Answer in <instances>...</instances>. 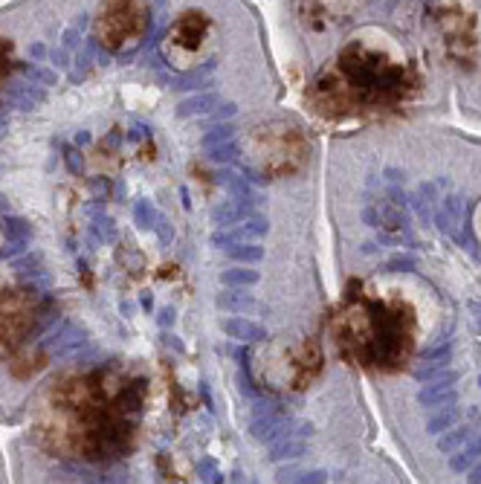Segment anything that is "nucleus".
<instances>
[{
    "mask_svg": "<svg viewBox=\"0 0 481 484\" xmlns=\"http://www.w3.org/2000/svg\"><path fill=\"white\" fill-rule=\"evenodd\" d=\"M253 200H241V198H229L226 203H221L215 212H212V218H215L218 226H232V223H241L244 218L253 215Z\"/></svg>",
    "mask_w": 481,
    "mask_h": 484,
    "instance_id": "11",
    "label": "nucleus"
},
{
    "mask_svg": "<svg viewBox=\"0 0 481 484\" xmlns=\"http://www.w3.org/2000/svg\"><path fill=\"white\" fill-rule=\"evenodd\" d=\"M142 415V380L96 369L61 377L44 395L38 432L64 458L110 461L128 453Z\"/></svg>",
    "mask_w": 481,
    "mask_h": 484,
    "instance_id": "1",
    "label": "nucleus"
},
{
    "mask_svg": "<svg viewBox=\"0 0 481 484\" xmlns=\"http://www.w3.org/2000/svg\"><path fill=\"white\" fill-rule=\"evenodd\" d=\"M438 27L441 35L447 41V52L470 61V55L475 52V21L473 15L461 12V9H441L438 12Z\"/></svg>",
    "mask_w": 481,
    "mask_h": 484,
    "instance_id": "6",
    "label": "nucleus"
},
{
    "mask_svg": "<svg viewBox=\"0 0 481 484\" xmlns=\"http://www.w3.org/2000/svg\"><path fill=\"white\" fill-rule=\"evenodd\" d=\"M235 105H221L218 110H215V116H212V119H215V122H221V119H229V116H235Z\"/></svg>",
    "mask_w": 481,
    "mask_h": 484,
    "instance_id": "27",
    "label": "nucleus"
},
{
    "mask_svg": "<svg viewBox=\"0 0 481 484\" xmlns=\"http://www.w3.org/2000/svg\"><path fill=\"white\" fill-rule=\"evenodd\" d=\"M232 137H235V128H232V125H218L215 131L206 133L203 145H206V148H215V145H221V142H229Z\"/></svg>",
    "mask_w": 481,
    "mask_h": 484,
    "instance_id": "21",
    "label": "nucleus"
},
{
    "mask_svg": "<svg viewBox=\"0 0 481 484\" xmlns=\"http://www.w3.org/2000/svg\"><path fill=\"white\" fill-rule=\"evenodd\" d=\"M206 481H223V476H221V470L215 467V464H212V461H200L198 464V467H195Z\"/></svg>",
    "mask_w": 481,
    "mask_h": 484,
    "instance_id": "25",
    "label": "nucleus"
},
{
    "mask_svg": "<svg viewBox=\"0 0 481 484\" xmlns=\"http://www.w3.org/2000/svg\"><path fill=\"white\" fill-rule=\"evenodd\" d=\"M481 458V435H475V438H467L461 447L455 450V455L450 458V470L452 473H464V470H470L473 464Z\"/></svg>",
    "mask_w": 481,
    "mask_h": 484,
    "instance_id": "13",
    "label": "nucleus"
},
{
    "mask_svg": "<svg viewBox=\"0 0 481 484\" xmlns=\"http://www.w3.org/2000/svg\"><path fill=\"white\" fill-rule=\"evenodd\" d=\"M470 481H481V461L475 464V467H470Z\"/></svg>",
    "mask_w": 481,
    "mask_h": 484,
    "instance_id": "28",
    "label": "nucleus"
},
{
    "mask_svg": "<svg viewBox=\"0 0 481 484\" xmlns=\"http://www.w3.org/2000/svg\"><path fill=\"white\" fill-rule=\"evenodd\" d=\"M470 311L478 314V322H481V302H470Z\"/></svg>",
    "mask_w": 481,
    "mask_h": 484,
    "instance_id": "29",
    "label": "nucleus"
},
{
    "mask_svg": "<svg viewBox=\"0 0 481 484\" xmlns=\"http://www.w3.org/2000/svg\"><path fill=\"white\" fill-rule=\"evenodd\" d=\"M12 73V47L0 38V85L6 82V75Z\"/></svg>",
    "mask_w": 481,
    "mask_h": 484,
    "instance_id": "24",
    "label": "nucleus"
},
{
    "mask_svg": "<svg viewBox=\"0 0 481 484\" xmlns=\"http://www.w3.org/2000/svg\"><path fill=\"white\" fill-rule=\"evenodd\" d=\"M212 154H209V160L212 163H221V166H229L235 157H238V145H232V142H221V145H215V148H209Z\"/></svg>",
    "mask_w": 481,
    "mask_h": 484,
    "instance_id": "20",
    "label": "nucleus"
},
{
    "mask_svg": "<svg viewBox=\"0 0 481 484\" xmlns=\"http://www.w3.org/2000/svg\"><path fill=\"white\" fill-rule=\"evenodd\" d=\"M293 481H304V484H322V481H328V476H325L322 470H311V473H299V478H293Z\"/></svg>",
    "mask_w": 481,
    "mask_h": 484,
    "instance_id": "26",
    "label": "nucleus"
},
{
    "mask_svg": "<svg viewBox=\"0 0 481 484\" xmlns=\"http://www.w3.org/2000/svg\"><path fill=\"white\" fill-rule=\"evenodd\" d=\"M412 85L415 75L403 61H394L386 52L354 41L339 52L336 61L319 73L313 93L328 110H336L342 105L380 108L403 99Z\"/></svg>",
    "mask_w": 481,
    "mask_h": 484,
    "instance_id": "2",
    "label": "nucleus"
},
{
    "mask_svg": "<svg viewBox=\"0 0 481 484\" xmlns=\"http://www.w3.org/2000/svg\"><path fill=\"white\" fill-rule=\"evenodd\" d=\"M458 380L455 372H438L432 380H427V386L417 392V403L420 406H427V409H444V406H452L455 403V389H452V383Z\"/></svg>",
    "mask_w": 481,
    "mask_h": 484,
    "instance_id": "7",
    "label": "nucleus"
},
{
    "mask_svg": "<svg viewBox=\"0 0 481 484\" xmlns=\"http://www.w3.org/2000/svg\"><path fill=\"white\" fill-rule=\"evenodd\" d=\"M464 212H467V206H464V200H461L458 195H447L444 200H441V206L435 209V223H438V229L444 232V235H450L452 241H458L461 238V229H464Z\"/></svg>",
    "mask_w": 481,
    "mask_h": 484,
    "instance_id": "9",
    "label": "nucleus"
},
{
    "mask_svg": "<svg viewBox=\"0 0 481 484\" xmlns=\"http://www.w3.org/2000/svg\"><path fill=\"white\" fill-rule=\"evenodd\" d=\"M38 305L35 290L24 284L0 281V357L15 351L24 337L35 328Z\"/></svg>",
    "mask_w": 481,
    "mask_h": 484,
    "instance_id": "5",
    "label": "nucleus"
},
{
    "mask_svg": "<svg viewBox=\"0 0 481 484\" xmlns=\"http://www.w3.org/2000/svg\"><path fill=\"white\" fill-rule=\"evenodd\" d=\"M212 105H218V102H215V96H198V99L183 102L180 113H183V116H188V113H203V110H209Z\"/></svg>",
    "mask_w": 481,
    "mask_h": 484,
    "instance_id": "23",
    "label": "nucleus"
},
{
    "mask_svg": "<svg viewBox=\"0 0 481 484\" xmlns=\"http://www.w3.org/2000/svg\"><path fill=\"white\" fill-rule=\"evenodd\" d=\"M417 267V261L412 258V256H392L386 264H383V270H386V273H409V270H415Z\"/></svg>",
    "mask_w": 481,
    "mask_h": 484,
    "instance_id": "22",
    "label": "nucleus"
},
{
    "mask_svg": "<svg viewBox=\"0 0 481 484\" xmlns=\"http://www.w3.org/2000/svg\"><path fill=\"white\" fill-rule=\"evenodd\" d=\"M455 423H458V409H452V406H444V409H441V415H435V418L427 420V432H429V435L447 432V430L455 427Z\"/></svg>",
    "mask_w": 481,
    "mask_h": 484,
    "instance_id": "17",
    "label": "nucleus"
},
{
    "mask_svg": "<svg viewBox=\"0 0 481 484\" xmlns=\"http://www.w3.org/2000/svg\"><path fill=\"white\" fill-rule=\"evenodd\" d=\"M212 41V21L203 12H183L163 35V55L168 64L191 70L200 64Z\"/></svg>",
    "mask_w": 481,
    "mask_h": 484,
    "instance_id": "4",
    "label": "nucleus"
},
{
    "mask_svg": "<svg viewBox=\"0 0 481 484\" xmlns=\"http://www.w3.org/2000/svg\"><path fill=\"white\" fill-rule=\"evenodd\" d=\"M307 435H311V423H299L293 420L290 430H287L281 438H276L270 443V461H287V458H299L304 455V447H307Z\"/></svg>",
    "mask_w": 481,
    "mask_h": 484,
    "instance_id": "8",
    "label": "nucleus"
},
{
    "mask_svg": "<svg viewBox=\"0 0 481 484\" xmlns=\"http://www.w3.org/2000/svg\"><path fill=\"white\" fill-rule=\"evenodd\" d=\"M467 438H473V427H452V430H447L444 438L438 441V450L441 453H455Z\"/></svg>",
    "mask_w": 481,
    "mask_h": 484,
    "instance_id": "18",
    "label": "nucleus"
},
{
    "mask_svg": "<svg viewBox=\"0 0 481 484\" xmlns=\"http://www.w3.org/2000/svg\"><path fill=\"white\" fill-rule=\"evenodd\" d=\"M226 256L232 261H241V264H258L264 258V247H256V244H232L226 247Z\"/></svg>",
    "mask_w": 481,
    "mask_h": 484,
    "instance_id": "16",
    "label": "nucleus"
},
{
    "mask_svg": "<svg viewBox=\"0 0 481 484\" xmlns=\"http://www.w3.org/2000/svg\"><path fill=\"white\" fill-rule=\"evenodd\" d=\"M438 186H441V183H420V186H417L412 203H415V209H417L420 221H429V218L435 215V191H438Z\"/></svg>",
    "mask_w": 481,
    "mask_h": 484,
    "instance_id": "15",
    "label": "nucleus"
},
{
    "mask_svg": "<svg viewBox=\"0 0 481 484\" xmlns=\"http://www.w3.org/2000/svg\"><path fill=\"white\" fill-rule=\"evenodd\" d=\"M270 232V223H267V218H258V215H249L244 218L235 229H229V232H218L215 238V247H232V244H241V241H253V238H261Z\"/></svg>",
    "mask_w": 481,
    "mask_h": 484,
    "instance_id": "10",
    "label": "nucleus"
},
{
    "mask_svg": "<svg viewBox=\"0 0 481 484\" xmlns=\"http://www.w3.org/2000/svg\"><path fill=\"white\" fill-rule=\"evenodd\" d=\"M223 334L226 337H232V339H241V342H261V339H267V331L261 325H256V322H249V319H226L223 325Z\"/></svg>",
    "mask_w": 481,
    "mask_h": 484,
    "instance_id": "12",
    "label": "nucleus"
},
{
    "mask_svg": "<svg viewBox=\"0 0 481 484\" xmlns=\"http://www.w3.org/2000/svg\"><path fill=\"white\" fill-rule=\"evenodd\" d=\"M151 27L145 0H102L93 17V35L108 52H131Z\"/></svg>",
    "mask_w": 481,
    "mask_h": 484,
    "instance_id": "3",
    "label": "nucleus"
},
{
    "mask_svg": "<svg viewBox=\"0 0 481 484\" xmlns=\"http://www.w3.org/2000/svg\"><path fill=\"white\" fill-rule=\"evenodd\" d=\"M261 276H258V270H226V273L221 276V281L226 287H249V284H256Z\"/></svg>",
    "mask_w": 481,
    "mask_h": 484,
    "instance_id": "19",
    "label": "nucleus"
},
{
    "mask_svg": "<svg viewBox=\"0 0 481 484\" xmlns=\"http://www.w3.org/2000/svg\"><path fill=\"white\" fill-rule=\"evenodd\" d=\"M215 302L221 311H229V314H249L256 307L253 293H244V290H223V293H218Z\"/></svg>",
    "mask_w": 481,
    "mask_h": 484,
    "instance_id": "14",
    "label": "nucleus"
}]
</instances>
